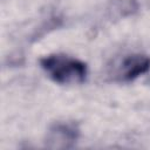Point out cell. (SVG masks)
<instances>
[{
  "label": "cell",
  "mask_w": 150,
  "mask_h": 150,
  "mask_svg": "<svg viewBox=\"0 0 150 150\" xmlns=\"http://www.w3.org/2000/svg\"><path fill=\"white\" fill-rule=\"evenodd\" d=\"M40 66L59 84H79L88 75V67L83 61L64 54L47 55L40 60Z\"/></svg>",
  "instance_id": "obj_1"
},
{
  "label": "cell",
  "mask_w": 150,
  "mask_h": 150,
  "mask_svg": "<svg viewBox=\"0 0 150 150\" xmlns=\"http://www.w3.org/2000/svg\"><path fill=\"white\" fill-rule=\"evenodd\" d=\"M80 138V128L75 122L57 121L53 123L45 138L49 149H71Z\"/></svg>",
  "instance_id": "obj_2"
},
{
  "label": "cell",
  "mask_w": 150,
  "mask_h": 150,
  "mask_svg": "<svg viewBox=\"0 0 150 150\" xmlns=\"http://www.w3.org/2000/svg\"><path fill=\"white\" fill-rule=\"evenodd\" d=\"M150 70V56L145 54H131L121 63V79L130 82Z\"/></svg>",
  "instance_id": "obj_3"
},
{
  "label": "cell",
  "mask_w": 150,
  "mask_h": 150,
  "mask_svg": "<svg viewBox=\"0 0 150 150\" xmlns=\"http://www.w3.org/2000/svg\"><path fill=\"white\" fill-rule=\"evenodd\" d=\"M112 13L117 14L118 18L132 15L138 9L136 0H115L112 1Z\"/></svg>",
  "instance_id": "obj_4"
}]
</instances>
